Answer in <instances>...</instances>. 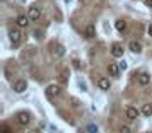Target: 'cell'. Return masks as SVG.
I'll list each match as a JSON object with an SVG mask.
<instances>
[{
	"label": "cell",
	"instance_id": "cell-5",
	"mask_svg": "<svg viewBox=\"0 0 152 133\" xmlns=\"http://www.w3.org/2000/svg\"><path fill=\"white\" fill-rule=\"evenodd\" d=\"M111 55L115 56V58H121L123 56V46L121 44H113V48H111Z\"/></svg>",
	"mask_w": 152,
	"mask_h": 133
},
{
	"label": "cell",
	"instance_id": "cell-18",
	"mask_svg": "<svg viewBox=\"0 0 152 133\" xmlns=\"http://www.w3.org/2000/svg\"><path fill=\"white\" fill-rule=\"evenodd\" d=\"M118 65H120V70H126V62H125V60L123 62H120Z\"/></svg>",
	"mask_w": 152,
	"mask_h": 133
},
{
	"label": "cell",
	"instance_id": "cell-13",
	"mask_svg": "<svg viewBox=\"0 0 152 133\" xmlns=\"http://www.w3.org/2000/svg\"><path fill=\"white\" fill-rule=\"evenodd\" d=\"M115 28H116V31H120V33H125V31H126V22H125L123 19H118L116 24H115Z\"/></svg>",
	"mask_w": 152,
	"mask_h": 133
},
{
	"label": "cell",
	"instance_id": "cell-19",
	"mask_svg": "<svg viewBox=\"0 0 152 133\" xmlns=\"http://www.w3.org/2000/svg\"><path fill=\"white\" fill-rule=\"evenodd\" d=\"M121 132L126 133V132H130V128H128V126H121Z\"/></svg>",
	"mask_w": 152,
	"mask_h": 133
},
{
	"label": "cell",
	"instance_id": "cell-12",
	"mask_svg": "<svg viewBox=\"0 0 152 133\" xmlns=\"http://www.w3.org/2000/svg\"><path fill=\"white\" fill-rule=\"evenodd\" d=\"M46 92H48L50 96H60V85H50L48 89H46Z\"/></svg>",
	"mask_w": 152,
	"mask_h": 133
},
{
	"label": "cell",
	"instance_id": "cell-21",
	"mask_svg": "<svg viewBox=\"0 0 152 133\" xmlns=\"http://www.w3.org/2000/svg\"><path fill=\"white\" fill-rule=\"evenodd\" d=\"M147 33H149V36H152V24L149 26V29H147Z\"/></svg>",
	"mask_w": 152,
	"mask_h": 133
},
{
	"label": "cell",
	"instance_id": "cell-1",
	"mask_svg": "<svg viewBox=\"0 0 152 133\" xmlns=\"http://www.w3.org/2000/svg\"><path fill=\"white\" fill-rule=\"evenodd\" d=\"M26 89H28V82L22 80V78L15 80L14 84H12V91H14L15 94H22V92H26Z\"/></svg>",
	"mask_w": 152,
	"mask_h": 133
},
{
	"label": "cell",
	"instance_id": "cell-10",
	"mask_svg": "<svg viewBox=\"0 0 152 133\" xmlns=\"http://www.w3.org/2000/svg\"><path fill=\"white\" fill-rule=\"evenodd\" d=\"M138 84H140V85H147V84H151V75H149L147 72H142V73L138 75Z\"/></svg>",
	"mask_w": 152,
	"mask_h": 133
},
{
	"label": "cell",
	"instance_id": "cell-7",
	"mask_svg": "<svg viewBox=\"0 0 152 133\" xmlns=\"http://www.w3.org/2000/svg\"><path fill=\"white\" fill-rule=\"evenodd\" d=\"M97 85H99V89H101V91H110L111 82H110V78H104V77H101L99 80H97Z\"/></svg>",
	"mask_w": 152,
	"mask_h": 133
},
{
	"label": "cell",
	"instance_id": "cell-9",
	"mask_svg": "<svg viewBox=\"0 0 152 133\" xmlns=\"http://www.w3.org/2000/svg\"><path fill=\"white\" fill-rule=\"evenodd\" d=\"M108 72H110L111 77H118V73H120V65H118V63H110V65H108Z\"/></svg>",
	"mask_w": 152,
	"mask_h": 133
},
{
	"label": "cell",
	"instance_id": "cell-16",
	"mask_svg": "<svg viewBox=\"0 0 152 133\" xmlns=\"http://www.w3.org/2000/svg\"><path fill=\"white\" fill-rule=\"evenodd\" d=\"M60 84H65V82H67V80H69V70H62L60 72Z\"/></svg>",
	"mask_w": 152,
	"mask_h": 133
},
{
	"label": "cell",
	"instance_id": "cell-2",
	"mask_svg": "<svg viewBox=\"0 0 152 133\" xmlns=\"http://www.w3.org/2000/svg\"><path fill=\"white\" fill-rule=\"evenodd\" d=\"M15 119H17V123H19L21 126H28L29 121H31V116H29V113L21 111V113H17V114H15Z\"/></svg>",
	"mask_w": 152,
	"mask_h": 133
},
{
	"label": "cell",
	"instance_id": "cell-8",
	"mask_svg": "<svg viewBox=\"0 0 152 133\" xmlns=\"http://www.w3.org/2000/svg\"><path fill=\"white\" fill-rule=\"evenodd\" d=\"M125 114H126V118H128V119H137L138 111H137V108L128 106V108H126V111H125Z\"/></svg>",
	"mask_w": 152,
	"mask_h": 133
},
{
	"label": "cell",
	"instance_id": "cell-4",
	"mask_svg": "<svg viewBox=\"0 0 152 133\" xmlns=\"http://www.w3.org/2000/svg\"><path fill=\"white\" fill-rule=\"evenodd\" d=\"M29 22H31V17H29V15H19V17L15 19V24H17L19 28H28Z\"/></svg>",
	"mask_w": 152,
	"mask_h": 133
},
{
	"label": "cell",
	"instance_id": "cell-20",
	"mask_svg": "<svg viewBox=\"0 0 152 133\" xmlns=\"http://www.w3.org/2000/svg\"><path fill=\"white\" fill-rule=\"evenodd\" d=\"M145 5L147 7H152V0H145Z\"/></svg>",
	"mask_w": 152,
	"mask_h": 133
},
{
	"label": "cell",
	"instance_id": "cell-14",
	"mask_svg": "<svg viewBox=\"0 0 152 133\" xmlns=\"http://www.w3.org/2000/svg\"><path fill=\"white\" fill-rule=\"evenodd\" d=\"M94 33H96V29H94V26H92V24H89V26L86 28V31H84V34H86V38H87V39L94 38Z\"/></svg>",
	"mask_w": 152,
	"mask_h": 133
},
{
	"label": "cell",
	"instance_id": "cell-15",
	"mask_svg": "<svg viewBox=\"0 0 152 133\" xmlns=\"http://www.w3.org/2000/svg\"><path fill=\"white\" fill-rule=\"evenodd\" d=\"M142 114H145V116H152V104H144L142 106Z\"/></svg>",
	"mask_w": 152,
	"mask_h": 133
},
{
	"label": "cell",
	"instance_id": "cell-6",
	"mask_svg": "<svg viewBox=\"0 0 152 133\" xmlns=\"http://www.w3.org/2000/svg\"><path fill=\"white\" fill-rule=\"evenodd\" d=\"M29 17H31V21H38L41 17V10L36 7V5H33V7L29 9Z\"/></svg>",
	"mask_w": 152,
	"mask_h": 133
},
{
	"label": "cell",
	"instance_id": "cell-17",
	"mask_svg": "<svg viewBox=\"0 0 152 133\" xmlns=\"http://www.w3.org/2000/svg\"><path fill=\"white\" fill-rule=\"evenodd\" d=\"M63 46H56V56H63Z\"/></svg>",
	"mask_w": 152,
	"mask_h": 133
},
{
	"label": "cell",
	"instance_id": "cell-3",
	"mask_svg": "<svg viewBox=\"0 0 152 133\" xmlns=\"http://www.w3.org/2000/svg\"><path fill=\"white\" fill-rule=\"evenodd\" d=\"M9 38H10V43H12V44H19L22 34H21L19 29H10V31H9Z\"/></svg>",
	"mask_w": 152,
	"mask_h": 133
},
{
	"label": "cell",
	"instance_id": "cell-11",
	"mask_svg": "<svg viewBox=\"0 0 152 133\" xmlns=\"http://www.w3.org/2000/svg\"><path fill=\"white\" fill-rule=\"evenodd\" d=\"M128 48H130L132 53H140V51H142V44L138 41H132L130 44H128Z\"/></svg>",
	"mask_w": 152,
	"mask_h": 133
}]
</instances>
